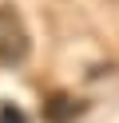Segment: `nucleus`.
<instances>
[{
  "mask_svg": "<svg viewBox=\"0 0 119 123\" xmlns=\"http://www.w3.org/2000/svg\"><path fill=\"white\" fill-rule=\"evenodd\" d=\"M28 52H32V40L20 16L12 8H0V68H16L20 60H28Z\"/></svg>",
  "mask_w": 119,
  "mask_h": 123,
  "instance_id": "f257e3e1",
  "label": "nucleus"
},
{
  "mask_svg": "<svg viewBox=\"0 0 119 123\" xmlns=\"http://www.w3.org/2000/svg\"><path fill=\"white\" fill-rule=\"evenodd\" d=\"M44 111H48V119H52V123H68L71 115H79V111H83V103H79V99L60 95V99H48V107H44Z\"/></svg>",
  "mask_w": 119,
  "mask_h": 123,
  "instance_id": "f03ea898",
  "label": "nucleus"
},
{
  "mask_svg": "<svg viewBox=\"0 0 119 123\" xmlns=\"http://www.w3.org/2000/svg\"><path fill=\"white\" fill-rule=\"evenodd\" d=\"M0 123H28V115H24L16 103H4L0 107Z\"/></svg>",
  "mask_w": 119,
  "mask_h": 123,
  "instance_id": "7ed1b4c3",
  "label": "nucleus"
}]
</instances>
